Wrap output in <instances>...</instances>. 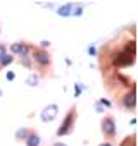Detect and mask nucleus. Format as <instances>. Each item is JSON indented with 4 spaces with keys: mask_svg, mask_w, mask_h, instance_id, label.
<instances>
[{
    "mask_svg": "<svg viewBox=\"0 0 138 146\" xmlns=\"http://www.w3.org/2000/svg\"><path fill=\"white\" fill-rule=\"evenodd\" d=\"M107 95L126 112L136 108V31L126 28L111 38L98 53Z\"/></svg>",
    "mask_w": 138,
    "mask_h": 146,
    "instance_id": "f257e3e1",
    "label": "nucleus"
},
{
    "mask_svg": "<svg viewBox=\"0 0 138 146\" xmlns=\"http://www.w3.org/2000/svg\"><path fill=\"white\" fill-rule=\"evenodd\" d=\"M121 146H136V141H135V136H128L123 143H121Z\"/></svg>",
    "mask_w": 138,
    "mask_h": 146,
    "instance_id": "f03ea898",
    "label": "nucleus"
}]
</instances>
